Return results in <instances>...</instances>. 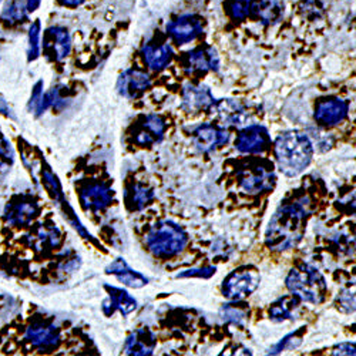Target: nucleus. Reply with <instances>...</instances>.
I'll return each mask as SVG.
<instances>
[{"label":"nucleus","instance_id":"f257e3e1","mask_svg":"<svg viewBox=\"0 0 356 356\" xmlns=\"http://www.w3.org/2000/svg\"><path fill=\"white\" fill-rule=\"evenodd\" d=\"M311 213L312 202L305 195L281 204L266 228V245L280 252L295 248L304 238L305 224Z\"/></svg>","mask_w":356,"mask_h":356},{"label":"nucleus","instance_id":"f03ea898","mask_svg":"<svg viewBox=\"0 0 356 356\" xmlns=\"http://www.w3.org/2000/svg\"><path fill=\"white\" fill-rule=\"evenodd\" d=\"M278 168L288 177H296L305 171L314 157V144L301 131L281 133L274 144Z\"/></svg>","mask_w":356,"mask_h":356},{"label":"nucleus","instance_id":"7ed1b4c3","mask_svg":"<svg viewBox=\"0 0 356 356\" xmlns=\"http://www.w3.org/2000/svg\"><path fill=\"white\" fill-rule=\"evenodd\" d=\"M188 243V235L183 227L172 221H160L148 229L145 245L156 258L170 259L181 254Z\"/></svg>","mask_w":356,"mask_h":356},{"label":"nucleus","instance_id":"20e7f679","mask_svg":"<svg viewBox=\"0 0 356 356\" xmlns=\"http://www.w3.org/2000/svg\"><path fill=\"white\" fill-rule=\"evenodd\" d=\"M285 284L296 298L309 304L323 302L326 292H328V285H326L323 275L309 264H302L298 268L291 270Z\"/></svg>","mask_w":356,"mask_h":356},{"label":"nucleus","instance_id":"39448f33","mask_svg":"<svg viewBox=\"0 0 356 356\" xmlns=\"http://www.w3.org/2000/svg\"><path fill=\"white\" fill-rule=\"evenodd\" d=\"M261 282V275L251 265L241 266L229 273L221 285V292L231 301H241L257 291Z\"/></svg>","mask_w":356,"mask_h":356},{"label":"nucleus","instance_id":"423d86ee","mask_svg":"<svg viewBox=\"0 0 356 356\" xmlns=\"http://www.w3.org/2000/svg\"><path fill=\"white\" fill-rule=\"evenodd\" d=\"M240 187L248 194L268 193L275 187L277 177L268 164H248L238 171Z\"/></svg>","mask_w":356,"mask_h":356},{"label":"nucleus","instance_id":"0eeeda50","mask_svg":"<svg viewBox=\"0 0 356 356\" xmlns=\"http://www.w3.org/2000/svg\"><path fill=\"white\" fill-rule=\"evenodd\" d=\"M183 69L188 76L202 77L210 72H218L220 57L217 50L209 44H201L181 57Z\"/></svg>","mask_w":356,"mask_h":356},{"label":"nucleus","instance_id":"6e6552de","mask_svg":"<svg viewBox=\"0 0 356 356\" xmlns=\"http://www.w3.org/2000/svg\"><path fill=\"white\" fill-rule=\"evenodd\" d=\"M62 339L60 328L47 319H35L27 326L24 341L38 350H54Z\"/></svg>","mask_w":356,"mask_h":356},{"label":"nucleus","instance_id":"1a4fd4ad","mask_svg":"<svg viewBox=\"0 0 356 356\" xmlns=\"http://www.w3.org/2000/svg\"><path fill=\"white\" fill-rule=\"evenodd\" d=\"M167 124L164 118L157 114L141 115L131 126V141L138 147H150L163 140Z\"/></svg>","mask_w":356,"mask_h":356},{"label":"nucleus","instance_id":"9d476101","mask_svg":"<svg viewBox=\"0 0 356 356\" xmlns=\"http://www.w3.org/2000/svg\"><path fill=\"white\" fill-rule=\"evenodd\" d=\"M43 183H44V187H46L47 193L50 194L53 201L57 204L58 209H60V211L63 213L65 218L70 222V225H73L77 229V232L83 236V238L95 243L92 234L83 227V224L80 222V220L74 214V210L72 209V207L67 202V200L65 198V194L62 191V186H60V181H58V178L49 168H46L43 171Z\"/></svg>","mask_w":356,"mask_h":356},{"label":"nucleus","instance_id":"9b49d317","mask_svg":"<svg viewBox=\"0 0 356 356\" xmlns=\"http://www.w3.org/2000/svg\"><path fill=\"white\" fill-rule=\"evenodd\" d=\"M39 216V204L35 198L29 195H17L6 204L3 211V220L6 224L23 228L31 225Z\"/></svg>","mask_w":356,"mask_h":356},{"label":"nucleus","instance_id":"f8f14e48","mask_svg":"<svg viewBox=\"0 0 356 356\" xmlns=\"http://www.w3.org/2000/svg\"><path fill=\"white\" fill-rule=\"evenodd\" d=\"M165 31L171 42L181 46L197 40L204 33L201 17L195 15H183L167 23Z\"/></svg>","mask_w":356,"mask_h":356},{"label":"nucleus","instance_id":"ddd939ff","mask_svg":"<svg viewBox=\"0 0 356 356\" xmlns=\"http://www.w3.org/2000/svg\"><path fill=\"white\" fill-rule=\"evenodd\" d=\"M79 198L84 211L99 214L113 204L114 191L104 183H88L80 188Z\"/></svg>","mask_w":356,"mask_h":356},{"label":"nucleus","instance_id":"4468645a","mask_svg":"<svg viewBox=\"0 0 356 356\" xmlns=\"http://www.w3.org/2000/svg\"><path fill=\"white\" fill-rule=\"evenodd\" d=\"M349 113V104L339 97H323L315 104L314 118L322 127H335L341 124Z\"/></svg>","mask_w":356,"mask_h":356},{"label":"nucleus","instance_id":"2eb2a0df","mask_svg":"<svg viewBox=\"0 0 356 356\" xmlns=\"http://www.w3.org/2000/svg\"><path fill=\"white\" fill-rule=\"evenodd\" d=\"M234 144L243 154H261L270 148L271 137L264 126L252 124L236 134Z\"/></svg>","mask_w":356,"mask_h":356},{"label":"nucleus","instance_id":"dca6fc26","mask_svg":"<svg viewBox=\"0 0 356 356\" xmlns=\"http://www.w3.org/2000/svg\"><path fill=\"white\" fill-rule=\"evenodd\" d=\"M229 141L228 130L205 123L193 131V143L201 153H213Z\"/></svg>","mask_w":356,"mask_h":356},{"label":"nucleus","instance_id":"f3484780","mask_svg":"<svg viewBox=\"0 0 356 356\" xmlns=\"http://www.w3.org/2000/svg\"><path fill=\"white\" fill-rule=\"evenodd\" d=\"M72 50V39L65 27H50L43 36V51L51 62H62Z\"/></svg>","mask_w":356,"mask_h":356},{"label":"nucleus","instance_id":"a211bd4d","mask_svg":"<svg viewBox=\"0 0 356 356\" xmlns=\"http://www.w3.org/2000/svg\"><path fill=\"white\" fill-rule=\"evenodd\" d=\"M152 79L145 72L138 69L126 70L117 80V92L120 96L134 100L150 90Z\"/></svg>","mask_w":356,"mask_h":356},{"label":"nucleus","instance_id":"6ab92c4d","mask_svg":"<svg viewBox=\"0 0 356 356\" xmlns=\"http://www.w3.org/2000/svg\"><path fill=\"white\" fill-rule=\"evenodd\" d=\"M216 97L213 96L210 87L207 86H193L188 84L183 90L181 107L186 113L198 114L213 110L216 104Z\"/></svg>","mask_w":356,"mask_h":356},{"label":"nucleus","instance_id":"aec40b11","mask_svg":"<svg viewBox=\"0 0 356 356\" xmlns=\"http://www.w3.org/2000/svg\"><path fill=\"white\" fill-rule=\"evenodd\" d=\"M141 54L147 67L159 73L171 63L174 53L168 43L160 40H150L143 46Z\"/></svg>","mask_w":356,"mask_h":356},{"label":"nucleus","instance_id":"412c9836","mask_svg":"<svg viewBox=\"0 0 356 356\" xmlns=\"http://www.w3.org/2000/svg\"><path fill=\"white\" fill-rule=\"evenodd\" d=\"M108 292V298L103 302V314L106 316H111L115 311L120 312L123 316L130 315L137 309V300L131 296L126 289L104 285Z\"/></svg>","mask_w":356,"mask_h":356},{"label":"nucleus","instance_id":"4be33fe9","mask_svg":"<svg viewBox=\"0 0 356 356\" xmlns=\"http://www.w3.org/2000/svg\"><path fill=\"white\" fill-rule=\"evenodd\" d=\"M157 338L152 330L138 328L131 332L124 343V353L134 356H148L156 349Z\"/></svg>","mask_w":356,"mask_h":356},{"label":"nucleus","instance_id":"5701e85b","mask_svg":"<svg viewBox=\"0 0 356 356\" xmlns=\"http://www.w3.org/2000/svg\"><path fill=\"white\" fill-rule=\"evenodd\" d=\"M213 110L217 111L220 120L228 126L240 127L245 124L250 118L247 108L240 102L232 100V99L217 100Z\"/></svg>","mask_w":356,"mask_h":356},{"label":"nucleus","instance_id":"b1692460","mask_svg":"<svg viewBox=\"0 0 356 356\" xmlns=\"http://www.w3.org/2000/svg\"><path fill=\"white\" fill-rule=\"evenodd\" d=\"M107 275H114L118 281L133 289H140L148 284V278L130 268V265L123 258H115L107 268Z\"/></svg>","mask_w":356,"mask_h":356},{"label":"nucleus","instance_id":"393cba45","mask_svg":"<svg viewBox=\"0 0 356 356\" xmlns=\"http://www.w3.org/2000/svg\"><path fill=\"white\" fill-rule=\"evenodd\" d=\"M154 200V190L143 183H133L124 191V204L130 213L144 210Z\"/></svg>","mask_w":356,"mask_h":356},{"label":"nucleus","instance_id":"a878e982","mask_svg":"<svg viewBox=\"0 0 356 356\" xmlns=\"http://www.w3.org/2000/svg\"><path fill=\"white\" fill-rule=\"evenodd\" d=\"M284 15V8L278 0H254L251 16L264 24H274Z\"/></svg>","mask_w":356,"mask_h":356},{"label":"nucleus","instance_id":"bb28decb","mask_svg":"<svg viewBox=\"0 0 356 356\" xmlns=\"http://www.w3.org/2000/svg\"><path fill=\"white\" fill-rule=\"evenodd\" d=\"M62 243V232L54 225L42 224L33 234V245L39 251H51Z\"/></svg>","mask_w":356,"mask_h":356},{"label":"nucleus","instance_id":"cd10ccee","mask_svg":"<svg viewBox=\"0 0 356 356\" xmlns=\"http://www.w3.org/2000/svg\"><path fill=\"white\" fill-rule=\"evenodd\" d=\"M300 307V300L295 295H285L278 301H275L268 311L270 319L274 322H284L293 319L295 311Z\"/></svg>","mask_w":356,"mask_h":356},{"label":"nucleus","instance_id":"c85d7f7f","mask_svg":"<svg viewBox=\"0 0 356 356\" xmlns=\"http://www.w3.org/2000/svg\"><path fill=\"white\" fill-rule=\"evenodd\" d=\"M220 316L225 322H229L234 325H243L248 316V307L247 304H243L240 301L229 302L220 309Z\"/></svg>","mask_w":356,"mask_h":356},{"label":"nucleus","instance_id":"c756f323","mask_svg":"<svg viewBox=\"0 0 356 356\" xmlns=\"http://www.w3.org/2000/svg\"><path fill=\"white\" fill-rule=\"evenodd\" d=\"M27 17V8L22 0H12L2 13V22L8 26L23 23Z\"/></svg>","mask_w":356,"mask_h":356},{"label":"nucleus","instance_id":"7c9ffc66","mask_svg":"<svg viewBox=\"0 0 356 356\" xmlns=\"http://www.w3.org/2000/svg\"><path fill=\"white\" fill-rule=\"evenodd\" d=\"M254 0H228L225 3V10L232 20L243 22L251 16Z\"/></svg>","mask_w":356,"mask_h":356},{"label":"nucleus","instance_id":"2f4dec72","mask_svg":"<svg viewBox=\"0 0 356 356\" xmlns=\"http://www.w3.org/2000/svg\"><path fill=\"white\" fill-rule=\"evenodd\" d=\"M307 332V328L305 326H301V328L298 331L295 332H291L288 334L286 337H284L271 350L270 353L271 355H278L281 353L282 350H291V349H296L301 343H302V338H304V334Z\"/></svg>","mask_w":356,"mask_h":356},{"label":"nucleus","instance_id":"473e14b6","mask_svg":"<svg viewBox=\"0 0 356 356\" xmlns=\"http://www.w3.org/2000/svg\"><path fill=\"white\" fill-rule=\"evenodd\" d=\"M40 54V22L36 20L29 29V47L27 60L33 62Z\"/></svg>","mask_w":356,"mask_h":356},{"label":"nucleus","instance_id":"72a5a7b5","mask_svg":"<svg viewBox=\"0 0 356 356\" xmlns=\"http://www.w3.org/2000/svg\"><path fill=\"white\" fill-rule=\"evenodd\" d=\"M13 160L15 153L10 143L5 137H0V174L8 172V170L13 164Z\"/></svg>","mask_w":356,"mask_h":356},{"label":"nucleus","instance_id":"f704fd0d","mask_svg":"<svg viewBox=\"0 0 356 356\" xmlns=\"http://www.w3.org/2000/svg\"><path fill=\"white\" fill-rule=\"evenodd\" d=\"M217 268L216 266H204V268H193L187 270L184 273H180L177 278H201V280H209L213 275H216Z\"/></svg>","mask_w":356,"mask_h":356},{"label":"nucleus","instance_id":"c9c22d12","mask_svg":"<svg viewBox=\"0 0 356 356\" xmlns=\"http://www.w3.org/2000/svg\"><path fill=\"white\" fill-rule=\"evenodd\" d=\"M338 309L343 311V312H353L355 311V293L353 291H343L342 293H339L338 296V302H337Z\"/></svg>","mask_w":356,"mask_h":356},{"label":"nucleus","instance_id":"e433bc0d","mask_svg":"<svg viewBox=\"0 0 356 356\" xmlns=\"http://www.w3.org/2000/svg\"><path fill=\"white\" fill-rule=\"evenodd\" d=\"M43 86H44V83L40 80V81H38V83L35 84V87H33L32 97H31V100H29V103H27V110L31 111V113H33L36 104L39 103V100H40V97H42V95H43Z\"/></svg>","mask_w":356,"mask_h":356},{"label":"nucleus","instance_id":"4c0bfd02","mask_svg":"<svg viewBox=\"0 0 356 356\" xmlns=\"http://www.w3.org/2000/svg\"><path fill=\"white\" fill-rule=\"evenodd\" d=\"M355 345L353 343H349V342H345V343H339L338 346L334 348L332 353L334 355H355Z\"/></svg>","mask_w":356,"mask_h":356},{"label":"nucleus","instance_id":"58836bf2","mask_svg":"<svg viewBox=\"0 0 356 356\" xmlns=\"http://www.w3.org/2000/svg\"><path fill=\"white\" fill-rule=\"evenodd\" d=\"M0 114H3L8 118H12V120H16V115L12 110V107L9 106V103L6 102V99L0 95Z\"/></svg>","mask_w":356,"mask_h":356},{"label":"nucleus","instance_id":"ea45409f","mask_svg":"<svg viewBox=\"0 0 356 356\" xmlns=\"http://www.w3.org/2000/svg\"><path fill=\"white\" fill-rule=\"evenodd\" d=\"M58 3L66 8H77L84 3V0H58Z\"/></svg>","mask_w":356,"mask_h":356},{"label":"nucleus","instance_id":"a19ab883","mask_svg":"<svg viewBox=\"0 0 356 356\" xmlns=\"http://www.w3.org/2000/svg\"><path fill=\"white\" fill-rule=\"evenodd\" d=\"M42 0H26V8L27 12H35L40 6Z\"/></svg>","mask_w":356,"mask_h":356}]
</instances>
